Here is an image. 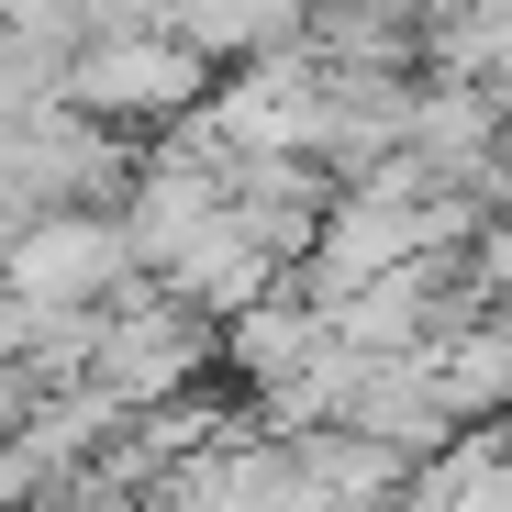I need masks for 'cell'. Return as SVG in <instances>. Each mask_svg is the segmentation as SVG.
Returning a JSON list of instances; mask_svg holds the SVG:
<instances>
[{
	"label": "cell",
	"instance_id": "6da1fadb",
	"mask_svg": "<svg viewBox=\"0 0 512 512\" xmlns=\"http://www.w3.org/2000/svg\"><path fill=\"white\" fill-rule=\"evenodd\" d=\"M134 279V234L123 212H90V201H45L0 234V290L34 301V312H112V290Z\"/></svg>",
	"mask_w": 512,
	"mask_h": 512
},
{
	"label": "cell",
	"instance_id": "7a4b0ae2",
	"mask_svg": "<svg viewBox=\"0 0 512 512\" xmlns=\"http://www.w3.org/2000/svg\"><path fill=\"white\" fill-rule=\"evenodd\" d=\"M56 101L78 123H190L212 101V56H190L179 34H90L56 67Z\"/></svg>",
	"mask_w": 512,
	"mask_h": 512
},
{
	"label": "cell",
	"instance_id": "3957f363",
	"mask_svg": "<svg viewBox=\"0 0 512 512\" xmlns=\"http://www.w3.org/2000/svg\"><path fill=\"white\" fill-rule=\"evenodd\" d=\"M167 34H179L190 56H256V45L290 34V0H179Z\"/></svg>",
	"mask_w": 512,
	"mask_h": 512
}]
</instances>
